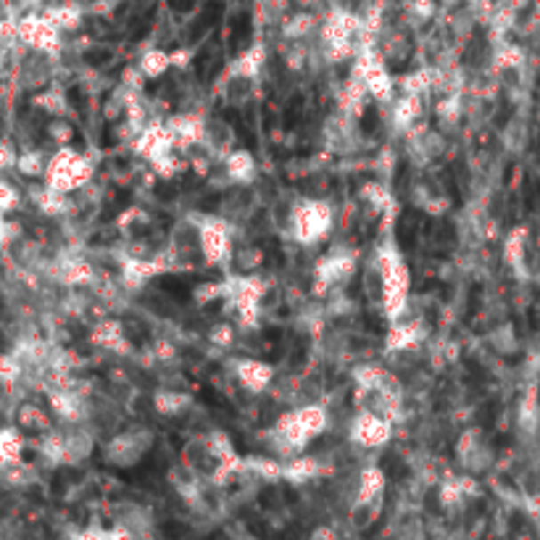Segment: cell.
Returning <instances> with one entry per match:
<instances>
[{
  "label": "cell",
  "mask_w": 540,
  "mask_h": 540,
  "mask_svg": "<svg viewBox=\"0 0 540 540\" xmlns=\"http://www.w3.org/2000/svg\"><path fill=\"white\" fill-rule=\"evenodd\" d=\"M385 490H388V477L377 464H367L356 474V490L348 504V525L356 533L369 530L385 506Z\"/></svg>",
  "instance_id": "obj_1"
},
{
  "label": "cell",
  "mask_w": 540,
  "mask_h": 540,
  "mask_svg": "<svg viewBox=\"0 0 540 540\" xmlns=\"http://www.w3.org/2000/svg\"><path fill=\"white\" fill-rule=\"evenodd\" d=\"M93 174H95V164H93L85 153H79V150L64 145V148H59V150L51 156L43 180H45L48 188L71 196L74 190L87 188L90 180H93Z\"/></svg>",
  "instance_id": "obj_2"
},
{
  "label": "cell",
  "mask_w": 540,
  "mask_h": 540,
  "mask_svg": "<svg viewBox=\"0 0 540 540\" xmlns=\"http://www.w3.org/2000/svg\"><path fill=\"white\" fill-rule=\"evenodd\" d=\"M335 222V208L333 203L319 201V198H306V201L295 203L293 211V230L290 238L298 246H314L319 243Z\"/></svg>",
  "instance_id": "obj_3"
},
{
  "label": "cell",
  "mask_w": 540,
  "mask_h": 540,
  "mask_svg": "<svg viewBox=\"0 0 540 540\" xmlns=\"http://www.w3.org/2000/svg\"><path fill=\"white\" fill-rule=\"evenodd\" d=\"M150 448H153V432L150 430H142V427L125 430L106 443V462L119 467V470H133L148 456Z\"/></svg>",
  "instance_id": "obj_4"
},
{
  "label": "cell",
  "mask_w": 540,
  "mask_h": 540,
  "mask_svg": "<svg viewBox=\"0 0 540 540\" xmlns=\"http://www.w3.org/2000/svg\"><path fill=\"white\" fill-rule=\"evenodd\" d=\"M166 251H169L172 267H185V264H193V262L203 259L201 219H196V216L180 219V222L169 230Z\"/></svg>",
  "instance_id": "obj_5"
},
{
  "label": "cell",
  "mask_w": 540,
  "mask_h": 540,
  "mask_svg": "<svg viewBox=\"0 0 540 540\" xmlns=\"http://www.w3.org/2000/svg\"><path fill=\"white\" fill-rule=\"evenodd\" d=\"M348 438H351V443H353L356 448H364V451L383 448V446H388L391 438H393V419L380 416V414H372V411H359V414L351 419Z\"/></svg>",
  "instance_id": "obj_6"
},
{
  "label": "cell",
  "mask_w": 540,
  "mask_h": 540,
  "mask_svg": "<svg viewBox=\"0 0 540 540\" xmlns=\"http://www.w3.org/2000/svg\"><path fill=\"white\" fill-rule=\"evenodd\" d=\"M201 251L203 262L211 267H222L232 262V230L227 219L219 216H203L201 219Z\"/></svg>",
  "instance_id": "obj_7"
},
{
  "label": "cell",
  "mask_w": 540,
  "mask_h": 540,
  "mask_svg": "<svg viewBox=\"0 0 540 540\" xmlns=\"http://www.w3.org/2000/svg\"><path fill=\"white\" fill-rule=\"evenodd\" d=\"M53 56L48 53H40V51H32L27 59H21V64L16 69V87L27 90V93H37V90H45L48 85H53V77H56V69L51 64Z\"/></svg>",
  "instance_id": "obj_8"
},
{
  "label": "cell",
  "mask_w": 540,
  "mask_h": 540,
  "mask_svg": "<svg viewBox=\"0 0 540 540\" xmlns=\"http://www.w3.org/2000/svg\"><path fill=\"white\" fill-rule=\"evenodd\" d=\"M114 525L122 528L125 533H130V538L135 540H153V530H156V522H153V514L148 506L142 504H119L117 512H114Z\"/></svg>",
  "instance_id": "obj_9"
},
{
  "label": "cell",
  "mask_w": 540,
  "mask_h": 540,
  "mask_svg": "<svg viewBox=\"0 0 540 540\" xmlns=\"http://www.w3.org/2000/svg\"><path fill=\"white\" fill-rule=\"evenodd\" d=\"M232 369H235L238 383L248 393L262 396L274 385V369H271V364L262 361V359H238V361H232Z\"/></svg>",
  "instance_id": "obj_10"
},
{
  "label": "cell",
  "mask_w": 540,
  "mask_h": 540,
  "mask_svg": "<svg viewBox=\"0 0 540 540\" xmlns=\"http://www.w3.org/2000/svg\"><path fill=\"white\" fill-rule=\"evenodd\" d=\"M61 438H64V464H82L85 459H90L95 448V435L85 427V422L64 424Z\"/></svg>",
  "instance_id": "obj_11"
},
{
  "label": "cell",
  "mask_w": 540,
  "mask_h": 540,
  "mask_svg": "<svg viewBox=\"0 0 540 540\" xmlns=\"http://www.w3.org/2000/svg\"><path fill=\"white\" fill-rule=\"evenodd\" d=\"M203 145L216 153V156H230L235 150V130L230 122L219 119V117H211L206 119V127H203Z\"/></svg>",
  "instance_id": "obj_12"
},
{
  "label": "cell",
  "mask_w": 540,
  "mask_h": 540,
  "mask_svg": "<svg viewBox=\"0 0 540 540\" xmlns=\"http://www.w3.org/2000/svg\"><path fill=\"white\" fill-rule=\"evenodd\" d=\"M224 169H227V177L235 182V185H254L256 182V158L243 150V148H235L227 158H224Z\"/></svg>",
  "instance_id": "obj_13"
},
{
  "label": "cell",
  "mask_w": 540,
  "mask_h": 540,
  "mask_svg": "<svg viewBox=\"0 0 540 540\" xmlns=\"http://www.w3.org/2000/svg\"><path fill=\"white\" fill-rule=\"evenodd\" d=\"M16 422L21 430H29V432H48L53 427L51 422V414L43 408V406L32 404V401H24V404L16 408Z\"/></svg>",
  "instance_id": "obj_14"
},
{
  "label": "cell",
  "mask_w": 540,
  "mask_h": 540,
  "mask_svg": "<svg viewBox=\"0 0 540 540\" xmlns=\"http://www.w3.org/2000/svg\"><path fill=\"white\" fill-rule=\"evenodd\" d=\"M48 161H51V158H48L40 148H24V150L19 153L16 172H19L24 180H40V177H45Z\"/></svg>",
  "instance_id": "obj_15"
},
{
  "label": "cell",
  "mask_w": 540,
  "mask_h": 540,
  "mask_svg": "<svg viewBox=\"0 0 540 540\" xmlns=\"http://www.w3.org/2000/svg\"><path fill=\"white\" fill-rule=\"evenodd\" d=\"M21 451H24V435L16 427H0V470L21 462Z\"/></svg>",
  "instance_id": "obj_16"
},
{
  "label": "cell",
  "mask_w": 540,
  "mask_h": 540,
  "mask_svg": "<svg viewBox=\"0 0 540 540\" xmlns=\"http://www.w3.org/2000/svg\"><path fill=\"white\" fill-rule=\"evenodd\" d=\"M190 396L188 393H182V391H158L156 396H153V408L158 411V414H164V416H180V414H185L188 408H190Z\"/></svg>",
  "instance_id": "obj_17"
},
{
  "label": "cell",
  "mask_w": 540,
  "mask_h": 540,
  "mask_svg": "<svg viewBox=\"0 0 540 540\" xmlns=\"http://www.w3.org/2000/svg\"><path fill=\"white\" fill-rule=\"evenodd\" d=\"M525 256H528V230H514L506 235L504 243V259L514 271L525 270Z\"/></svg>",
  "instance_id": "obj_18"
},
{
  "label": "cell",
  "mask_w": 540,
  "mask_h": 540,
  "mask_svg": "<svg viewBox=\"0 0 540 540\" xmlns=\"http://www.w3.org/2000/svg\"><path fill=\"white\" fill-rule=\"evenodd\" d=\"M35 106H37L40 111H45L48 117L59 119V117H64V111H67V93H64L59 85H48L45 90H40V93L35 95Z\"/></svg>",
  "instance_id": "obj_19"
},
{
  "label": "cell",
  "mask_w": 540,
  "mask_h": 540,
  "mask_svg": "<svg viewBox=\"0 0 540 540\" xmlns=\"http://www.w3.org/2000/svg\"><path fill=\"white\" fill-rule=\"evenodd\" d=\"M24 380V367L19 361V356L11 351V353H0V388L3 391H16Z\"/></svg>",
  "instance_id": "obj_20"
},
{
  "label": "cell",
  "mask_w": 540,
  "mask_h": 540,
  "mask_svg": "<svg viewBox=\"0 0 540 540\" xmlns=\"http://www.w3.org/2000/svg\"><path fill=\"white\" fill-rule=\"evenodd\" d=\"M169 67H172L169 53H164V51H150V53H145L142 61H140V74H142V77H150V79H158L161 74L169 71Z\"/></svg>",
  "instance_id": "obj_21"
},
{
  "label": "cell",
  "mask_w": 540,
  "mask_h": 540,
  "mask_svg": "<svg viewBox=\"0 0 540 540\" xmlns=\"http://www.w3.org/2000/svg\"><path fill=\"white\" fill-rule=\"evenodd\" d=\"M74 540H133L130 538V533H125L122 528H98V525H93V528H85V530H79Z\"/></svg>",
  "instance_id": "obj_22"
},
{
  "label": "cell",
  "mask_w": 540,
  "mask_h": 540,
  "mask_svg": "<svg viewBox=\"0 0 540 540\" xmlns=\"http://www.w3.org/2000/svg\"><path fill=\"white\" fill-rule=\"evenodd\" d=\"M19 153H21V150L16 148V140H13V137H0V174L16 169Z\"/></svg>",
  "instance_id": "obj_23"
},
{
  "label": "cell",
  "mask_w": 540,
  "mask_h": 540,
  "mask_svg": "<svg viewBox=\"0 0 540 540\" xmlns=\"http://www.w3.org/2000/svg\"><path fill=\"white\" fill-rule=\"evenodd\" d=\"M82 59H85V64H90L93 69H103L114 61V51L109 45H93V48H87L82 53Z\"/></svg>",
  "instance_id": "obj_24"
},
{
  "label": "cell",
  "mask_w": 540,
  "mask_h": 540,
  "mask_svg": "<svg viewBox=\"0 0 540 540\" xmlns=\"http://www.w3.org/2000/svg\"><path fill=\"white\" fill-rule=\"evenodd\" d=\"M19 203H21V193H19V190H16L11 182L0 180V214L16 211V208H19Z\"/></svg>",
  "instance_id": "obj_25"
},
{
  "label": "cell",
  "mask_w": 540,
  "mask_h": 540,
  "mask_svg": "<svg viewBox=\"0 0 540 540\" xmlns=\"http://www.w3.org/2000/svg\"><path fill=\"white\" fill-rule=\"evenodd\" d=\"M71 135H74V130L69 127V122H64L61 117L53 119V122H48V137H51L59 148L69 145V142H71Z\"/></svg>",
  "instance_id": "obj_26"
},
{
  "label": "cell",
  "mask_w": 540,
  "mask_h": 540,
  "mask_svg": "<svg viewBox=\"0 0 540 540\" xmlns=\"http://www.w3.org/2000/svg\"><path fill=\"white\" fill-rule=\"evenodd\" d=\"M208 340L216 345V348H230L232 343H235V327L230 325V322H222V325H216V327H211V333H208Z\"/></svg>",
  "instance_id": "obj_27"
},
{
  "label": "cell",
  "mask_w": 540,
  "mask_h": 540,
  "mask_svg": "<svg viewBox=\"0 0 540 540\" xmlns=\"http://www.w3.org/2000/svg\"><path fill=\"white\" fill-rule=\"evenodd\" d=\"M193 3H196V0H169V5H172V8H177V11H190V8H193Z\"/></svg>",
  "instance_id": "obj_28"
},
{
  "label": "cell",
  "mask_w": 540,
  "mask_h": 540,
  "mask_svg": "<svg viewBox=\"0 0 540 540\" xmlns=\"http://www.w3.org/2000/svg\"><path fill=\"white\" fill-rule=\"evenodd\" d=\"M5 51H3V48H0V77H3V71H5Z\"/></svg>",
  "instance_id": "obj_29"
}]
</instances>
